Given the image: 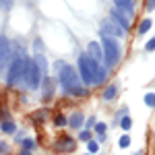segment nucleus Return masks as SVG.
Wrapping results in <instances>:
<instances>
[{
    "label": "nucleus",
    "instance_id": "473e14b6",
    "mask_svg": "<svg viewBox=\"0 0 155 155\" xmlns=\"http://www.w3.org/2000/svg\"><path fill=\"white\" fill-rule=\"evenodd\" d=\"M107 139V134H97V143H104Z\"/></svg>",
    "mask_w": 155,
    "mask_h": 155
},
{
    "label": "nucleus",
    "instance_id": "9b49d317",
    "mask_svg": "<svg viewBox=\"0 0 155 155\" xmlns=\"http://www.w3.org/2000/svg\"><path fill=\"white\" fill-rule=\"evenodd\" d=\"M54 147H56V151H62V153H66V151H74V139L68 137V134H64V137L56 139Z\"/></svg>",
    "mask_w": 155,
    "mask_h": 155
},
{
    "label": "nucleus",
    "instance_id": "f03ea898",
    "mask_svg": "<svg viewBox=\"0 0 155 155\" xmlns=\"http://www.w3.org/2000/svg\"><path fill=\"white\" fill-rule=\"evenodd\" d=\"M77 66H79V77H81V83L89 89V85H95V77L97 71H99V62H95L93 58H89L87 54H79V60H77Z\"/></svg>",
    "mask_w": 155,
    "mask_h": 155
},
{
    "label": "nucleus",
    "instance_id": "bb28decb",
    "mask_svg": "<svg viewBox=\"0 0 155 155\" xmlns=\"http://www.w3.org/2000/svg\"><path fill=\"white\" fill-rule=\"evenodd\" d=\"M33 48H35V52L37 54H44V41H41V39H39V37H35V41H33Z\"/></svg>",
    "mask_w": 155,
    "mask_h": 155
},
{
    "label": "nucleus",
    "instance_id": "5701e85b",
    "mask_svg": "<svg viewBox=\"0 0 155 155\" xmlns=\"http://www.w3.org/2000/svg\"><path fill=\"white\" fill-rule=\"evenodd\" d=\"M87 151H89V155L97 153V151H99V143H97V141H89V143H87Z\"/></svg>",
    "mask_w": 155,
    "mask_h": 155
},
{
    "label": "nucleus",
    "instance_id": "72a5a7b5",
    "mask_svg": "<svg viewBox=\"0 0 155 155\" xmlns=\"http://www.w3.org/2000/svg\"><path fill=\"white\" fill-rule=\"evenodd\" d=\"M19 155H31V151H23V149H21V153Z\"/></svg>",
    "mask_w": 155,
    "mask_h": 155
},
{
    "label": "nucleus",
    "instance_id": "4be33fe9",
    "mask_svg": "<svg viewBox=\"0 0 155 155\" xmlns=\"http://www.w3.org/2000/svg\"><path fill=\"white\" fill-rule=\"evenodd\" d=\"M21 145H23V151H33L35 149V141L33 139H23Z\"/></svg>",
    "mask_w": 155,
    "mask_h": 155
},
{
    "label": "nucleus",
    "instance_id": "f8f14e48",
    "mask_svg": "<svg viewBox=\"0 0 155 155\" xmlns=\"http://www.w3.org/2000/svg\"><path fill=\"white\" fill-rule=\"evenodd\" d=\"M114 8L122 11L128 19L134 15V0H114Z\"/></svg>",
    "mask_w": 155,
    "mask_h": 155
},
{
    "label": "nucleus",
    "instance_id": "393cba45",
    "mask_svg": "<svg viewBox=\"0 0 155 155\" xmlns=\"http://www.w3.org/2000/svg\"><path fill=\"white\" fill-rule=\"evenodd\" d=\"M95 124H97L95 116H89V118L85 120V130H91V128H95Z\"/></svg>",
    "mask_w": 155,
    "mask_h": 155
},
{
    "label": "nucleus",
    "instance_id": "2eb2a0df",
    "mask_svg": "<svg viewBox=\"0 0 155 155\" xmlns=\"http://www.w3.org/2000/svg\"><path fill=\"white\" fill-rule=\"evenodd\" d=\"M33 62L37 64V68L41 71V74L48 77V60H46V56H44V54H35V56H33Z\"/></svg>",
    "mask_w": 155,
    "mask_h": 155
},
{
    "label": "nucleus",
    "instance_id": "423d86ee",
    "mask_svg": "<svg viewBox=\"0 0 155 155\" xmlns=\"http://www.w3.org/2000/svg\"><path fill=\"white\" fill-rule=\"evenodd\" d=\"M99 33H104V35H110V37H122L124 35V31H122V27L118 23H114L112 19H104L101 21V31Z\"/></svg>",
    "mask_w": 155,
    "mask_h": 155
},
{
    "label": "nucleus",
    "instance_id": "a878e982",
    "mask_svg": "<svg viewBox=\"0 0 155 155\" xmlns=\"http://www.w3.org/2000/svg\"><path fill=\"white\" fill-rule=\"evenodd\" d=\"M15 6V0H0V8L2 11H11Z\"/></svg>",
    "mask_w": 155,
    "mask_h": 155
},
{
    "label": "nucleus",
    "instance_id": "1a4fd4ad",
    "mask_svg": "<svg viewBox=\"0 0 155 155\" xmlns=\"http://www.w3.org/2000/svg\"><path fill=\"white\" fill-rule=\"evenodd\" d=\"M11 41L6 37H0V72L6 68V62L11 58Z\"/></svg>",
    "mask_w": 155,
    "mask_h": 155
},
{
    "label": "nucleus",
    "instance_id": "ddd939ff",
    "mask_svg": "<svg viewBox=\"0 0 155 155\" xmlns=\"http://www.w3.org/2000/svg\"><path fill=\"white\" fill-rule=\"evenodd\" d=\"M83 124H85V114L83 112H74L71 118H68V126H71L72 130H79Z\"/></svg>",
    "mask_w": 155,
    "mask_h": 155
},
{
    "label": "nucleus",
    "instance_id": "7c9ffc66",
    "mask_svg": "<svg viewBox=\"0 0 155 155\" xmlns=\"http://www.w3.org/2000/svg\"><path fill=\"white\" fill-rule=\"evenodd\" d=\"M147 52H155V37H151L149 41H147V46H145Z\"/></svg>",
    "mask_w": 155,
    "mask_h": 155
},
{
    "label": "nucleus",
    "instance_id": "b1692460",
    "mask_svg": "<svg viewBox=\"0 0 155 155\" xmlns=\"http://www.w3.org/2000/svg\"><path fill=\"white\" fill-rule=\"evenodd\" d=\"M143 101H145V106L155 107V93H147V95L143 97Z\"/></svg>",
    "mask_w": 155,
    "mask_h": 155
},
{
    "label": "nucleus",
    "instance_id": "7ed1b4c3",
    "mask_svg": "<svg viewBox=\"0 0 155 155\" xmlns=\"http://www.w3.org/2000/svg\"><path fill=\"white\" fill-rule=\"evenodd\" d=\"M101 35V50H104V66L106 68H114V66H118L120 58H122V50H120V44L116 37H110V35H104V33H99Z\"/></svg>",
    "mask_w": 155,
    "mask_h": 155
},
{
    "label": "nucleus",
    "instance_id": "c85d7f7f",
    "mask_svg": "<svg viewBox=\"0 0 155 155\" xmlns=\"http://www.w3.org/2000/svg\"><path fill=\"white\" fill-rule=\"evenodd\" d=\"M93 130H95L97 134H106L107 126H106V124H104V122H97V124H95V128H93Z\"/></svg>",
    "mask_w": 155,
    "mask_h": 155
},
{
    "label": "nucleus",
    "instance_id": "f704fd0d",
    "mask_svg": "<svg viewBox=\"0 0 155 155\" xmlns=\"http://www.w3.org/2000/svg\"><path fill=\"white\" fill-rule=\"evenodd\" d=\"M87 155H89V153H87Z\"/></svg>",
    "mask_w": 155,
    "mask_h": 155
},
{
    "label": "nucleus",
    "instance_id": "aec40b11",
    "mask_svg": "<svg viewBox=\"0 0 155 155\" xmlns=\"http://www.w3.org/2000/svg\"><path fill=\"white\" fill-rule=\"evenodd\" d=\"M118 147L120 149H128V147H130V137H128V134H122L118 139Z\"/></svg>",
    "mask_w": 155,
    "mask_h": 155
},
{
    "label": "nucleus",
    "instance_id": "6ab92c4d",
    "mask_svg": "<svg viewBox=\"0 0 155 155\" xmlns=\"http://www.w3.org/2000/svg\"><path fill=\"white\" fill-rule=\"evenodd\" d=\"M130 126H132L130 116H122V118H120V128H122V130H130Z\"/></svg>",
    "mask_w": 155,
    "mask_h": 155
},
{
    "label": "nucleus",
    "instance_id": "412c9836",
    "mask_svg": "<svg viewBox=\"0 0 155 155\" xmlns=\"http://www.w3.org/2000/svg\"><path fill=\"white\" fill-rule=\"evenodd\" d=\"M54 124H56V126H66V124H68V118H66L64 114H56V116H54Z\"/></svg>",
    "mask_w": 155,
    "mask_h": 155
},
{
    "label": "nucleus",
    "instance_id": "dca6fc26",
    "mask_svg": "<svg viewBox=\"0 0 155 155\" xmlns=\"http://www.w3.org/2000/svg\"><path fill=\"white\" fill-rule=\"evenodd\" d=\"M151 25H153V21H151L149 17L143 19V21L139 23V31H137V33H139V35H147V33H149V29H151Z\"/></svg>",
    "mask_w": 155,
    "mask_h": 155
},
{
    "label": "nucleus",
    "instance_id": "6e6552de",
    "mask_svg": "<svg viewBox=\"0 0 155 155\" xmlns=\"http://www.w3.org/2000/svg\"><path fill=\"white\" fill-rule=\"evenodd\" d=\"M110 19H112L114 23H118L120 27H122V31H124V33H126V31H130V19H128L122 11L112 8V11H110Z\"/></svg>",
    "mask_w": 155,
    "mask_h": 155
},
{
    "label": "nucleus",
    "instance_id": "9d476101",
    "mask_svg": "<svg viewBox=\"0 0 155 155\" xmlns=\"http://www.w3.org/2000/svg\"><path fill=\"white\" fill-rule=\"evenodd\" d=\"M89 58H93L95 62L104 60V50H101V41H89L87 44V52H85Z\"/></svg>",
    "mask_w": 155,
    "mask_h": 155
},
{
    "label": "nucleus",
    "instance_id": "c756f323",
    "mask_svg": "<svg viewBox=\"0 0 155 155\" xmlns=\"http://www.w3.org/2000/svg\"><path fill=\"white\" fill-rule=\"evenodd\" d=\"M145 11H147V12H153L155 11V0H147V2H145Z\"/></svg>",
    "mask_w": 155,
    "mask_h": 155
},
{
    "label": "nucleus",
    "instance_id": "2f4dec72",
    "mask_svg": "<svg viewBox=\"0 0 155 155\" xmlns=\"http://www.w3.org/2000/svg\"><path fill=\"white\" fill-rule=\"evenodd\" d=\"M0 153H8V145L0 143Z\"/></svg>",
    "mask_w": 155,
    "mask_h": 155
},
{
    "label": "nucleus",
    "instance_id": "4468645a",
    "mask_svg": "<svg viewBox=\"0 0 155 155\" xmlns=\"http://www.w3.org/2000/svg\"><path fill=\"white\" fill-rule=\"evenodd\" d=\"M116 95H118V85L116 83H112V85H107L106 89H104V101H114L116 99Z\"/></svg>",
    "mask_w": 155,
    "mask_h": 155
},
{
    "label": "nucleus",
    "instance_id": "f3484780",
    "mask_svg": "<svg viewBox=\"0 0 155 155\" xmlns=\"http://www.w3.org/2000/svg\"><path fill=\"white\" fill-rule=\"evenodd\" d=\"M107 71H110V68H106V66H99V71H97V77H95V85H104V83H106Z\"/></svg>",
    "mask_w": 155,
    "mask_h": 155
},
{
    "label": "nucleus",
    "instance_id": "a211bd4d",
    "mask_svg": "<svg viewBox=\"0 0 155 155\" xmlns=\"http://www.w3.org/2000/svg\"><path fill=\"white\" fill-rule=\"evenodd\" d=\"M0 128H2V132H4V134H12V132L17 130V124H15L12 120H4Z\"/></svg>",
    "mask_w": 155,
    "mask_h": 155
},
{
    "label": "nucleus",
    "instance_id": "20e7f679",
    "mask_svg": "<svg viewBox=\"0 0 155 155\" xmlns=\"http://www.w3.org/2000/svg\"><path fill=\"white\" fill-rule=\"evenodd\" d=\"M23 81L27 85V89H39L44 74L37 68V64L33 62V58H25V68H23Z\"/></svg>",
    "mask_w": 155,
    "mask_h": 155
},
{
    "label": "nucleus",
    "instance_id": "0eeeda50",
    "mask_svg": "<svg viewBox=\"0 0 155 155\" xmlns=\"http://www.w3.org/2000/svg\"><path fill=\"white\" fill-rule=\"evenodd\" d=\"M56 79H52V77H44V81H41V99L44 101H50L52 97H54V91H56Z\"/></svg>",
    "mask_w": 155,
    "mask_h": 155
},
{
    "label": "nucleus",
    "instance_id": "f257e3e1",
    "mask_svg": "<svg viewBox=\"0 0 155 155\" xmlns=\"http://www.w3.org/2000/svg\"><path fill=\"white\" fill-rule=\"evenodd\" d=\"M56 71H58V85L62 87V91L66 95H72V97H85L89 93V89L81 83V77L79 72L72 68L71 64L66 62H56Z\"/></svg>",
    "mask_w": 155,
    "mask_h": 155
},
{
    "label": "nucleus",
    "instance_id": "cd10ccee",
    "mask_svg": "<svg viewBox=\"0 0 155 155\" xmlns=\"http://www.w3.org/2000/svg\"><path fill=\"white\" fill-rule=\"evenodd\" d=\"M79 139L85 141V143H89V141H91V130H81L79 132Z\"/></svg>",
    "mask_w": 155,
    "mask_h": 155
},
{
    "label": "nucleus",
    "instance_id": "39448f33",
    "mask_svg": "<svg viewBox=\"0 0 155 155\" xmlns=\"http://www.w3.org/2000/svg\"><path fill=\"white\" fill-rule=\"evenodd\" d=\"M23 68H25V58H15L8 64V71H6V85L8 87L23 81Z\"/></svg>",
    "mask_w": 155,
    "mask_h": 155
}]
</instances>
